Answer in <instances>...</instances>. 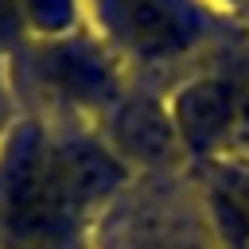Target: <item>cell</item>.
<instances>
[{"label":"cell","instance_id":"obj_2","mask_svg":"<svg viewBox=\"0 0 249 249\" xmlns=\"http://www.w3.org/2000/svg\"><path fill=\"white\" fill-rule=\"evenodd\" d=\"M51 179L58 206L74 226L86 210L101 206L124 183V160L93 136L51 140Z\"/></svg>","mask_w":249,"mask_h":249},{"label":"cell","instance_id":"obj_6","mask_svg":"<svg viewBox=\"0 0 249 249\" xmlns=\"http://www.w3.org/2000/svg\"><path fill=\"white\" fill-rule=\"evenodd\" d=\"M218 195H226L241 214H249V171H237L226 187H218Z\"/></svg>","mask_w":249,"mask_h":249},{"label":"cell","instance_id":"obj_3","mask_svg":"<svg viewBox=\"0 0 249 249\" xmlns=\"http://www.w3.org/2000/svg\"><path fill=\"white\" fill-rule=\"evenodd\" d=\"M109 23L136 54L163 58L191 39V12L175 0H105Z\"/></svg>","mask_w":249,"mask_h":249},{"label":"cell","instance_id":"obj_4","mask_svg":"<svg viewBox=\"0 0 249 249\" xmlns=\"http://www.w3.org/2000/svg\"><path fill=\"white\" fill-rule=\"evenodd\" d=\"M233 117H237V101H233V89L222 82H195L191 89L179 93V101L171 109V124L187 152L218 148V140L230 132Z\"/></svg>","mask_w":249,"mask_h":249},{"label":"cell","instance_id":"obj_5","mask_svg":"<svg viewBox=\"0 0 249 249\" xmlns=\"http://www.w3.org/2000/svg\"><path fill=\"white\" fill-rule=\"evenodd\" d=\"M109 148L121 160L167 163L183 144H179V132L171 124V113H160V105H148V101H121Z\"/></svg>","mask_w":249,"mask_h":249},{"label":"cell","instance_id":"obj_1","mask_svg":"<svg viewBox=\"0 0 249 249\" xmlns=\"http://www.w3.org/2000/svg\"><path fill=\"white\" fill-rule=\"evenodd\" d=\"M0 226L27 245L70 230L51 179V140L31 124H12L0 140Z\"/></svg>","mask_w":249,"mask_h":249},{"label":"cell","instance_id":"obj_7","mask_svg":"<svg viewBox=\"0 0 249 249\" xmlns=\"http://www.w3.org/2000/svg\"><path fill=\"white\" fill-rule=\"evenodd\" d=\"M4 109V105H0ZM4 132H8V124H4V113H0V140H4Z\"/></svg>","mask_w":249,"mask_h":249}]
</instances>
